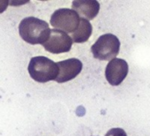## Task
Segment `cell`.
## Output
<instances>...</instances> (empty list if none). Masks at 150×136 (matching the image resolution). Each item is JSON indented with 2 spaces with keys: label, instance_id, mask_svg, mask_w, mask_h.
<instances>
[{
  "label": "cell",
  "instance_id": "ba28073f",
  "mask_svg": "<svg viewBox=\"0 0 150 136\" xmlns=\"http://www.w3.org/2000/svg\"><path fill=\"white\" fill-rule=\"evenodd\" d=\"M71 6L80 17L87 21L95 19L100 10V4L96 0H75Z\"/></svg>",
  "mask_w": 150,
  "mask_h": 136
},
{
  "label": "cell",
  "instance_id": "3957f363",
  "mask_svg": "<svg viewBox=\"0 0 150 136\" xmlns=\"http://www.w3.org/2000/svg\"><path fill=\"white\" fill-rule=\"evenodd\" d=\"M120 42L118 38L112 34L101 35L95 44L91 47L94 57L99 60H112L119 53Z\"/></svg>",
  "mask_w": 150,
  "mask_h": 136
},
{
  "label": "cell",
  "instance_id": "52a82bcc",
  "mask_svg": "<svg viewBox=\"0 0 150 136\" xmlns=\"http://www.w3.org/2000/svg\"><path fill=\"white\" fill-rule=\"evenodd\" d=\"M58 67V75L56 81L64 83L76 78L82 71V63L77 58H69L57 63Z\"/></svg>",
  "mask_w": 150,
  "mask_h": 136
},
{
  "label": "cell",
  "instance_id": "7a4b0ae2",
  "mask_svg": "<svg viewBox=\"0 0 150 136\" xmlns=\"http://www.w3.org/2000/svg\"><path fill=\"white\" fill-rule=\"evenodd\" d=\"M28 70L31 78L40 83L56 81L58 75L57 63L43 56L32 57L28 64Z\"/></svg>",
  "mask_w": 150,
  "mask_h": 136
},
{
  "label": "cell",
  "instance_id": "6da1fadb",
  "mask_svg": "<svg viewBox=\"0 0 150 136\" xmlns=\"http://www.w3.org/2000/svg\"><path fill=\"white\" fill-rule=\"evenodd\" d=\"M19 32L26 42L42 45L48 40L50 29L46 21L35 17H27L21 21Z\"/></svg>",
  "mask_w": 150,
  "mask_h": 136
},
{
  "label": "cell",
  "instance_id": "5b68a950",
  "mask_svg": "<svg viewBox=\"0 0 150 136\" xmlns=\"http://www.w3.org/2000/svg\"><path fill=\"white\" fill-rule=\"evenodd\" d=\"M72 39L68 34L58 29H50L48 40L42 44L44 49L53 54L69 52L72 46Z\"/></svg>",
  "mask_w": 150,
  "mask_h": 136
},
{
  "label": "cell",
  "instance_id": "30bf717a",
  "mask_svg": "<svg viewBox=\"0 0 150 136\" xmlns=\"http://www.w3.org/2000/svg\"><path fill=\"white\" fill-rule=\"evenodd\" d=\"M105 136H127V134L122 128H112L107 132Z\"/></svg>",
  "mask_w": 150,
  "mask_h": 136
},
{
  "label": "cell",
  "instance_id": "8fae6325",
  "mask_svg": "<svg viewBox=\"0 0 150 136\" xmlns=\"http://www.w3.org/2000/svg\"><path fill=\"white\" fill-rule=\"evenodd\" d=\"M8 4L9 2L7 1H0V13H3L6 9Z\"/></svg>",
  "mask_w": 150,
  "mask_h": 136
},
{
  "label": "cell",
  "instance_id": "277c9868",
  "mask_svg": "<svg viewBox=\"0 0 150 136\" xmlns=\"http://www.w3.org/2000/svg\"><path fill=\"white\" fill-rule=\"evenodd\" d=\"M81 17L79 14L68 8H61L53 13L50 18V24L55 29L64 33H73L80 25Z\"/></svg>",
  "mask_w": 150,
  "mask_h": 136
},
{
  "label": "cell",
  "instance_id": "9c48e42d",
  "mask_svg": "<svg viewBox=\"0 0 150 136\" xmlns=\"http://www.w3.org/2000/svg\"><path fill=\"white\" fill-rule=\"evenodd\" d=\"M92 30L93 28L91 23L88 21L81 18L78 28L71 35L73 42L77 43H82L87 42L92 34Z\"/></svg>",
  "mask_w": 150,
  "mask_h": 136
},
{
  "label": "cell",
  "instance_id": "8992f818",
  "mask_svg": "<svg viewBox=\"0 0 150 136\" xmlns=\"http://www.w3.org/2000/svg\"><path fill=\"white\" fill-rule=\"evenodd\" d=\"M128 71L129 67L125 60L122 58H113L106 66L105 77L110 85L118 86L126 78Z\"/></svg>",
  "mask_w": 150,
  "mask_h": 136
}]
</instances>
